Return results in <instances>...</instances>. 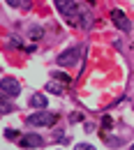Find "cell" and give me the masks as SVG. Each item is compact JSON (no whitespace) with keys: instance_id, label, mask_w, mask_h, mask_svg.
I'll use <instances>...</instances> for the list:
<instances>
[{"instance_id":"1","label":"cell","mask_w":134,"mask_h":150,"mask_svg":"<svg viewBox=\"0 0 134 150\" xmlns=\"http://www.w3.org/2000/svg\"><path fill=\"white\" fill-rule=\"evenodd\" d=\"M56 120H58L56 113L42 111V109L28 115V125H33V127H53V125H56Z\"/></svg>"},{"instance_id":"18","label":"cell","mask_w":134,"mask_h":150,"mask_svg":"<svg viewBox=\"0 0 134 150\" xmlns=\"http://www.w3.org/2000/svg\"><path fill=\"white\" fill-rule=\"evenodd\" d=\"M88 2H95V0H88Z\"/></svg>"},{"instance_id":"10","label":"cell","mask_w":134,"mask_h":150,"mask_svg":"<svg viewBox=\"0 0 134 150\" xmlns=\"http://www.w3.org/2000/svg\"><path fill=\"white\" fill-rule=\"evenodd\" d=\"M81 25H83V28H90V25H93V16H90L88 12H81Z\"/></svg>"},{"instance_id":"12","label":"cell","mask_w":134,"mask_h":150,"mask_svg":"<svg viewBox=\"0 0 134 150\" xmlns=\"http://www.w3.org/2000/svg\"><path fill=\"white\" fill-rule=\"evenodd\" d=\"M53 74H56V79H58V81H62L65 86L69 83V76H67V74H62V72H53Z\"/></svg>"},{"instance_id":"14","label":"cell","mask_w":134,"mask_h":150,"mask_svg":"<svg viewBox=\"0 0 134 150\" xmlns=\"http://www.w3.org/2000/svg\"><path fill=\"white\" fill-rule=\"evenodd\" d=\"M102 125H104L106 129H111V125H113V122H111V118H109V115H104V118H102Z\"/></svg>"},{"instance_id":"17","label":"cell","mask_w":134,"mask_h":150,"mask_svg":"<svg viewBox=\"0 0 134 150\" xmlns=\"http://www.w3.org/2000/svg\"><path fill=\"white\" fill-rule=\"evenodd\" d=\"M9 7H21V0H5Z\"/></svg>"},{"instance_id":"4","label":"cell","mask_w":134,"mask_h":150,"mask_svg":"<svg viewBox=\"0 0 134 150\" xmlns=\"http://www.w3.org/2000/svg\"><path fill=\"white\" fill-rule=\"evenodd\" d=\"M77 60H79V49H77V46L62 51V53L56 58V62L60 65V67H72V65H77Z\"/></svg>"},{"instance_id":"8","label":"cell","mask_w":134,"mask_h":150,"mask_svg":"<svg viewBox=\"0 0 134 150\" xmlns=\"http://www.w3.org/2000/svg\"><path fill=\"white\" fill-rule=\"evenodd\" d=\"M30 106H35V109H46V97L42 93H35L30 97Z\"/></svg>"},{"instance_id":"6","label":"cell","mask_w":134,"mask_h":150,"mask_svg":"<svg viewBox=\"0 0 134 150\" xmlns=\"http://www.w3.org/2000/svg\"><path fill=\"white\" fill-rule=\"evenodd\" d=\"M19 146L21 148H42L44 146V139L39 134H35V132H30V134H23L19 139Z\"/></svg>"},{"instance_id":"16","label":"cell","mask_w":134,"mask_h":150,"mask_svg":"<svg viewBox=\"0 0 134 150\" xmlns=\"http://www.w3.org/2000/svg\"><path fill=\"white\" fill-rule=\"evenodd\" d=\"M69 120H72V122H79V120H83V115H81V113H72Z\"/></svg>"},{"instance_id":"3","label":"cell","mask_w":134,"mask_h":150,"mask_svg":"<svg viewBox=\"0 0 134 150\" xmlns=\"http://www.w3.org/2000/svg\"><path fill=\"white\" fill-rule=\"evenodd\" d=\"M0 90L7 95V97H16L21 93V86L16 79H12V76H2L0 79Z\"/></svg>"},{"instance_id":"11","label":"cell","mask_w":134,"mask_h":150,"mask_svg":"<svg viewBox=\"0 0 134 150\" xmlns=\"http://www.w3.org/2000/svg\"><path fill=\"white\" fill-rule=\"evenodd\" d=\"M14 111V106L12 104H7V102H0V115H7V113Z\"/></svg>"},{"instance_id":"5","label":"cell","mask_w":134,"mask_h":150,"mask_svg":"<svg viewBox=\"0 0 134 150\" xmlns=\"http://www.w3.org/2000/svg\"><path fill=\"white\" fill-rule=\"evenodd\" d=\"M111 21H113L116 28L123 30V33H130V30H132V23H130V19L125 16L123 9H113V12H111Z\"/></svg>"},{"instance_id":"19","label":"cell","mask_w":134,"mask_h":150,"mask_svg":"<svg viewBox=\"0 0 134 150\" xmlns=\"http://www.w3.org/2000/svg\"><path fill=\"white\" fill-rule=\"evenodd\" d=\"M130 150H134V146H132V148H130Z\"/></svg>"},{"instance_id":"7","label":"cell","mask_w":134,"mask_h":150,"mask_svg":"<svg viewBox=\"0 0 134 150\" xmlns=\"http://www.w3.org/2000/svg\"><path fill=\"white\" fill-rule=\"evenodd\" d=\"M44 90H46V93H51V95H62L65 93V83H62V81H49V83H46V86H44Z\"/></svg>"},{"instance_id":"15","label":"cell","mask_w":134,"mask_h":150,"mask_svg":"<svg viewBox=\"0 0 134 150\" xmlns=\"http://www.w3.org/2000/svg\"><path fill=\"white\" fill-rule=\"evenodd\" d=\"M74 150H95V148H93L90 143H79V146H77Z\"/></svg>"},{"instance_id":"2","label":"cell","mask_w":134,"mask_h":150,"mask_svg":"<svg viewBox=\"0 0 134 150\" xmlns=\"http://www.w3.org/2000/svg\"><path fill=\"white\" fill-rule=\"evenodd\" d=\"M56 7H58V12H60L62 16H67V19H69L72 25H77V21H74V19H77L81 12H79V7H77V2H74V0H56Z\"/></svg>"},{"instance_id":"9","label":"cell","mask_w":134,"mask_h":150,"mask_svg":"<svg viewBox=\"0 0 134 150\" xmlns=\"http://www.w3.org/2000/svg\"><path fill=\"white\" fill-rule=\"evenodd\" d=\"M28 35H30V39H35V42H39V39L44 37V30H42V28H39V25H33V28H30V33H28Z\"/></svg>"},{"instance_id":"13","label":"cell","mask_w":134,"mask_h":150,"mask_svg":"<svg viewBox=\"0 0 134 150\" xmlns=\"http://www.w3.org/2000/svg\"><path fill=\"white\" fill-rule=\"evenodd\" d=\"M5 136H7V139H19V132L9 127V129H5Z\"/></svg>"}]
</instances>
